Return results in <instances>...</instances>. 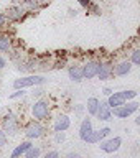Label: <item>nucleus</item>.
<instances>
[{
	"label": "nucleus",
	"instance_id": "nucleus-1",
	"mask_svg": "<svg viewBox=\"0 0 140 158\" xmlns=\"http://www.w3.org/2000/svg\"><path fill=\"white\" fill-rule=\"evenodd\" d=\"M48 79L43 76V74H27V76L17 77L13 81V89H28V87H35V86H43L46 84Z\"/></svg>",
	"mask_w": 140,
	"mask_h": 158
},
{
	"label": "nucleus",
	"instance_id": "nucleus-2",
	"mask_svg": "<svg viewBox=\"0 0 140 158\" xmlns=\"http://www.w3.org/2000/svg\"><path fill=\"white\" fill-rule=\"evenodd\" d=\"M49 114H51V102H49L46 97H40L33 102L32 117L35 118V120H40V122L46 120V118L49 117Z\"/></svg>",
	"mask_w": 140,
	"mask_h": 158
},
{
	"label": "nucleus",
	"instance_id": "nucleus-3",
	"mask_svg": "<svg viewBox=\"0 0 140 158\" xmlns=\"http://www.w3.org/2000/svg\"><path fill=\"white\" fill-rule=\"evenodd\" d=\"M48 128L43 125V122L40 120H32L27 123V127H25V137H27V140H40V138H43L45 135H46Z\"/></svg>",
	"mask_w": 140,
	"mask_h": 158
},
{
	"label": "nucleus",
	"instance_id": "nucleus-4",
	"mask_svg": "<svg viewBox=\"0 0 140 158\" xmlns=\"http://www.w3.org/2000/svg\"><path fill=\"white\" fill-rule=\"evenodd\" d=\"M0 128L7 133V135H15L20 130V120L18 115L13 112H7L3 117H0Z\"/></svg>",
	"mask_w": 140,
	"mask_h": 158
},
{
	"label": "nucleus",
	"instance_id": "nucleus-5",
	"mask_svg": "<svg viewBox=\"0 0 140 158\" xmlns=\"http://www.w3.org/2000/svg\"><path fill=\"white\" fill-rule=\"evenodd\" d=\"M138 106H140L138 101L134 99V101H125L122 106L114 107V109H111V110H112V115L117 117V118H129L138 110Z\"/></svg>",
	"mask_w": 140,
	"mask_h": 158
},
{
	"label": "nucleus",
	"instance_id": "nucleus-6",
	"mask_svg": "<svg viewBox=\"0 0 140 158\" xmlns=\"http://www.w3.org/2000/svg\"><path fill=\"white\" fill-rule=\"evenodd\" d=\"M122 147V138L121 137H111V138H104L99 142V148L104 153H116L119 148Z\"/></svg>",
	"mask_w": 140,
	"mask_h": 158
},
{
	"label": "nucleus",
	"instance_id": "nucleus-7",
	"mask_svg": "<svg viewBox=\"0 0 140 158\" xmlns=\"http://www.w3.org/2000/svg\"><path fill=\"white\" fill-rule=\"evenodd\" d=\"M5 13V18L7 22H20V20L25 18V15L28 13V10L23 7V5H13V7H8Z\"/></svg>",
	"mask_w": 140,
	"mask_h": 158
},
{
	"label": "nucleus",
	"instance_id": "nucleus-8",
	"mask_svg": "<svg viewBox=\"0 0 140 158\" xmlns=\"http://www.w3.org/2000/svg\"><path fill=\"white\" fill-rule=\"evenodd\" d=\"M112 68H114V63L111 59H104V61H99V69H97V74L96 77L99 81H109L112 77Z\"/></svg>",
	"mask_w": 140,
	"mask_h": 158
},
{
	"label": "nucleus",
	"instance_id": "nucleus-9",
	"mask_svg": "<svg viewBox=\"0 0 140 158\" xmlns=\"http://www.w3.org/2000/svg\"><path fill=\"white\" fill-rule=\"evenodd\" d=\"M134 69V64L129 61V59H124V61H119L117 64H114L112 68V76L116 77H124L127 74H130Z\"/></svg>",
	"mask_w": 140,
	"mask_h": 158
},
{
	"label": "nucleus",
	"instance_id": "nucleus-10",
	"mask_svg": "<svg viewBox=\"0 0 140 158\" xmlns=\"http://www.w3.org/2000/svg\"><path fill=\"white\" fill-rule=\"evenodd\" d=\"M83 69V77L84 79H94L97 74V69H99V59H89L81 66Z\"/></svg>",
	"mask_w": 140,
	"mask_h": 158
},
{
	"label": "nucleus",
	"instance_id": "nucleus-11",
	"mask_svg": "<svg viewBox=\"0 0 140 158\" xmlns=\"http://www.w3.org/2000/svg\"><path fill=\"white\" fill-rule=\"evenodd\" d=\"M36 61H38V59H35V58L18 59L15 69H17V71H20V73H23V74H33L35 69H36Z\"/></svg>",
	"mask_w": 140,
	"mask_h": 158
},
{
	"label": "nucleus",
	"instance_id": "nucleus-12",
	"mask_svg": "<svg viewBox=\"0 0 140 158\" xmlns=\"http://www.w3.org/2000/svg\"><path fill=\"white\" fill-rule=\"evenodd\" d=\"M69 127H71V117L68 114H59V115H56V118L53 122L54 132H66Z\"/></svg>",
	"mask_w": 140,
	"mask_h": 158
},
{
	"label": "nucleus",
	"instance_id": "nucleus-13",
	"mask_svg": "<svg viewBox=\"0 0 140 158\" xmlns=\"http://www.w3.org/2000/svg\"><path fill=\"white\" fill-rule=\"evenodd\" d=\"M94 130V127H92V120H91V117H83V120H81V125H79V138L86 143V140L89 138V135L92 133Z\"/></svg>",
	"mask_w": 140,
	"mask_h": 158
},
{
	"label": "nucleus",
	"instance_id": "nucleus-14",
	"mask_svg": "<svg viewBox=\"0 0 140 158\" xmlns=\"http://www.w3.org/2000/svg\"><path fill=\"white\" fill-rule=\"evenodd\" d=\"M94 117H96L99 122H107L112 118V110H111V107L107 106L106 101H99V107H97V112Z\"/></svg>",
	"mask_w": 140,
	"mask_h": 158
},
{
	"label": "nucleus",
	"instance_id": "nucleus-15",
	"mask_svg": "<svg viewBox=\"0 0 140 158\" xmlns=\"http://www.w3.org/2000/svg\"><path fill=\"white\" fill-rule=\"evenodd\" d=\"M111 132L112 130L109 127H102V128H99V130H92V133L89 135L86 143H99L101 140H104V138H107L111 135Z\"/></svg>",
	"mask_w": 140,
	"mask_h": 158
},
{
	"label": "nucleus",
	"instance_id": "nucleus-16",
	"mask_svg": "<svg viewBox=\"0 0 140 158\" xmlns=\"http://www.w3.org/2000/svg\"><path fill=\"white\" fill-rule=\"evenodd\" d=\"M68 77L71 79L73 82H81V81H84L81 66H79V64H71V66L68 68Z\"/></svg>",
	"mask_w": 140,
	"mask_h": 158
},
{
	"label": "nucleus",
	"instance_id": "nucleus-17",
	"mask_svg": "<svg viewBox=\"0 0 140 158\" xmlns=\"http://www.w3.org/2000/svg\"><path fill=\"white\" fill-rule=\"evenodd\" d=\"M32 143H33L32 140H23L22 143H18V145L13 148V152L10 153V158H22L25 155V152L32 147Z\"/></svg>",
	"mask_w": 140,
	"mask_h": 158
},
{
	"label": "nucleus",
	"instance_id": "nucleus-18",
	"mask_svg": "<svg viewBox=\"0 0 140 158\" xmlns=\"http://www.w3.org/2000/svg\"><path fill=\"white\" fill-rule=\"evenodd\" d=\"M106 102H107V106L111 107V109H114V107H119V106H122V104L125 102V99H124L122 92L119 91V92H112L111 96H109V97L106 99Z\"/></svg>",
	"mask_w": 140,
	"mask_h": 158
},
{
	"label": "nucleus",
	"instance_id": "nucleus-19",
	"mask_svg": "<svg viewBox=\"0 0 140 158\" xmlns=\"http://www.w3.org/2000/svg\"><path fill=\"white\" fill-rule=\"evenodd\" d=\"M84 107H86V112L89 114V115H96V112H97V107H99V99L97 97H89L87 99V102L84 104Z\"/></svg>",
	"mask_w": 140,
	"mask_h": 158
},
{
	"label": "nucleus",
	"instance_id": "nucleus-20",
	"mask_svg": "<svg viewBox=\"0 0 140 158\" xmlns=\"http://www.w3.org/2000/svg\"><path fill=\"white\" fill-rule=\"evenodd\" d=\"M12 49V38L8 35H0V53H8Z\"/></svg>",
	"mask_w": 140,
	"mask_h": 158
},
{
	"label": "nucleus",
	"instance_id": "nucleus-21",
	"mask_svg": "<svg viewBox=\"0 0 140 158\" xmlns=\"http://www.w3.org/2000/svg\"><path fill=\"white\" fill-rule=\"evenodd\" d=\"M23 158H41V148L38 145H35V143H32V147L25 152Z\"/></svg>",
	"mask_w": 140,
	"mask_h": 158
},
{
	"label": "nucleus",
	"instance_id": "nucleus-22",
	"mask_svg": "<svg viewBox=\"0 0 140 158\" xmlns=\"http://www.w3.org/2000/svg\"><path fill=\"white\" fill-rule=\"evenodd\" d=\"M129 61H130L134 64V68L135 66H140V49L135 48L134 51L130 53V58H129Z\"/></svg>",
	"mask_w": 140,
	"mask_h": 158
},
{
	"label": "nucleus",
	"instance_id": "nucleus-23",
	"mask_svg": "<svg viewBox=\"0 0 140 158\" xmlns=\"http://www.w3.org/2000/svg\"><path fill=\"white\" fill-rule=\"evenodd\" d=\"M27 94H28L27 89H15V91L8 96V99H10V101H15V99H22V97H25Z\"/></svg>",
	"mask_w": 140,
	"mask_h": 158
},
{
	"label": "nucleus",
	"instance_id": "nucleus-24",
	"mask_svg": "<svg viewBox=\"0 0 140 158\" xmlns=\"http://www.w3.org/2000/svg\"><path fill=\"white\" fill-rule=\"evenodd\" d=\"M121 92H122V96L125 101H134V99L138 97V92L134 91V89H125V91H121Z\"/></svg>",
	"mask_w": 140,
	"mask_h": 158
},
{
	"label": "nucleus",
	"instance_id": "nucleus-25",
	"mask_svg": "<svg viewBox=\"0 0 140 158\" xmlns=\"http://www.w3.org/2000/svg\"><path fill=\"white\" fill-rule=\"evenodd\" d=\"M32 99H40V97H43L45 96V91H43V87L41 86H35V89L32 91Z\"/></svg>",
	"mask_w": 140,
	"mask_h": 158
},
{
	"label": "nucleus",
	"instance_id": "nucleus-26",
	"mask_svg": "<svg viewBox=\"0 0 140 158\" xmlns=\"http://www.w3.org/2000/svg\"><path fill=\"white\" fill-rule=\"evenodd\" d=\"M23 7L27 8V10H35V8L40 7V0H27Z\"/></svg>",
	"mask_w": 140,
	"mask_h": 158
},
{
	"label": "nucleus",
	"instance_id": "nucleus-27",
	"mask_svg": "<svg viewBox=\"0 0 140 158\" xmlns=\"http://www.w3.org/2000/svg\"><path fill=\"white\" fill-rule=\"evenodd\" d=\"M73 110H74V114H76V115L83 117V115H84V112H86V107H84L83 104H76V106L73 107Z\"/></svg>",
	"mask_w": 140,
	"mask_h": 158
},
{
	"label": "nucleus",
	"instance_id": "nucleus-28",
	"mask_svg": "<svg viewBox=\"0 0 140 158\" xmlns=\"http://www.w3.org/2000/svg\"><path fill=\"white\" fill-rule=\"evenodd\" d=\"M41 158H59L58 150H48L46 153H41Z\"/></svg>",
	"mask_w": 140,
	"mask_h": 158
},
{
	"label": "nucleus",
	"instance_id": "nucleus-29",
	"mask_svg": "<svg viewBox=\"0 0 140 158\" xmlns=\"http://www.w3.org/2000/svg\"><path fill=\"white\" fill-rule=\"evenodd\" d=\"M87 12H91L94 15H101V8H99V5L97 3H89V7H87Z\"/></svg>",
	"mask_w": 140,
	"mask_h": 158
},
{
	"label": "nucleus",
	"instance_id": "nucleus-30",
	"mask_svg": "<svg viewBox=\"0 0 140 158\" xmlns=\"http://www.w3.org/2000/svg\"><path fill=\"white\" fill-rule=\"evenodd\" d=\"M66 140V133L64 132H54V142L56 143H63Z\"/></svg>",
	"mask_w": 140,
	"mask_h": 158
},
{
	"label": "nucleus",
	"instance_id": "nucleus-31",
	"mask_svg": "<svg viewBox=\"0 0 140 158\" xmlns=\"http://www.w3.org/2000/svg\"><path fill=\"white\" fill-rule=\"evenodd\" d=\"M7 142H8V135L2 130V128H0V148L7 145Z\"/></svg>",
	"mask_w": 140,
	"mask_h": 158
},
{
	"label": "nucleus",
	"instance_id": "nucleus-32",
	"mask_svg": "<svg viewBox=\"0 0 140 158\" xmlns=\"http://www.w3.org/2000/svg\"><path fill=\"white\" fill-rule=\"evenodd\" d=\"M76 2H78L79 5H81L83 8H86V10H87V7H89V3H91V0H76Z\"/></svg>",
	"mask_w": 140,
	"mask_h": 158
},
{
	"label": "nucleus",
	"instance_id": "nucleus-33",
	"mask_svg": "<svg viewBox=\"0 0 140 158\" xmlns=\"http://www.w3.org/2000/svg\"><path fill=\"white\" fill-rule=\"evenodd\" d=\"M5 23H7V18H5V13L0 12V28L5 27Z\"/></svg>",
	"mask_w": 140,
	"mask_h": 158
},
{
	"label": "nucleus",
	"instance_id": "nucleus-34",
	"mask_svg": "<svg viewBox=\"0 0 140 158\" xmlns=\"http://www.w3.org/2000/svg\"><path fill=\"white\" fill-rule=\"evenodd\" d=\"M112 92H114V89H112V87H104V89H102V94H104L106 97H109Z\"/></svg>",
	"mask_w": 140,
	"mask_h": 158
},
{
	"label": "nucleus",
	"instance_id": "nucleus-35",
	"mask_svg": "<svg viewBox=\"0 0 140 158\" xmlns=\"http://www.w3.org/2000/svg\"><path fill=\"white\" fill-rule=\"evenodd\" d=\"M64 158H81V155H79V153H76V152H69Z\"/></svg>",
	"mask_w": 140,
	"mask_h": 158
},
{
	"label": "nucleus",
	"instance_id": "nucleus-36",
	"mask_svg": "<svg viewBox=\"0 0 140 158\" xmlns=\"http://www.w3.org/2000/svg\"><path fill=\"white\" fill-rule=\"evenodd\" d=\"M5 66H7V59H5V56L0 54V69H3Z\"/></svg>",
	"mask_w": 140,
	"mask_h": 158
},
{
	"label": "nucleus",
	"instance_id": "nucleus-37",
	"mask_svg": "<svg viewBox=\"0 0 140 158\" xmlns=\"http://www.w3.org/2000/svg\"><path fill=\"white\" fill-rule=\"evenodd\" d=\"M68 13H69V17H78V13H79V12H78V10L69 8V10H68Z\"/></svg>",
	"mask_w": 140,
	"mask_h": 158
},
{
	"label": "nucleus",
	"instance_id": "nucleus-38",
	"mask_svg": "<svg viewBox=\"0 0 140 158\" xmlns=\"http://www.w3.org/2000/svg\"><path fill=\"white\" fill-rule=\"evenodd\" d=\"M15 2H17V5H25V2H27V0H15Z\"/></svg>",
	"mask_w": 140,
	"mask_h": 158
},
{
	"label": "nucleus",
	"instance_id": "nucleus-39",
	"mask_svg": "<svg viewBox=\"0 0 140 158\" xmlns=\"http://www.w3.org/2000/svg\"><path fill=\"white\" fill-rule=\"evenodd\" d=\"M135 125H140V115L135 117Z\"/></svg>",
	"mask_w": 140,
	"mask_h": 158
}]
</instances>
